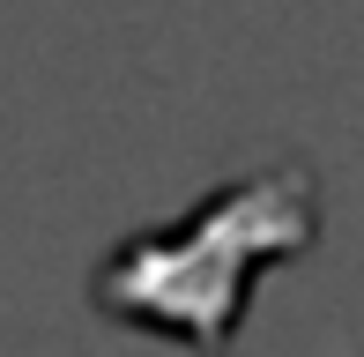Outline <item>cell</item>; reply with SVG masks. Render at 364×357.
Returning <instances> with one entry per match:
<instances>
[{"instance_id": "6da1fadb", "label": "cell", "mask_w": 364, "mask_h": 357, "mask_svg": "<svg viewBox=\"0 0 364 357\" xmlns=\"http://www.w3.org/2000/svg\"><path fill=\"white\" fill-rule=\"evenodd\" d=\"M320 238V178L305 156H268L208 186L178 223H141L90 268V298L119 320L223 350L238 335L245 283L260 261L305 253Z\"/></svg>"}]
</instances>
